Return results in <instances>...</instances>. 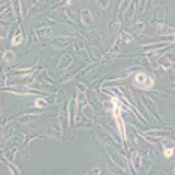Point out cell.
<instances>
[{"label":"cell","instance_id":"cell-1","mask_svg":"<svg viewBox=\"0 0 175 175\" xmlns=\"http://www.w3.org/2000/svg\"><path fill=\"white\" fill-rule=\"evenodd\" d=\"M133 82H135V85L138 87V89H144V90H148V89H151V87L154 85V79H153V76H148L144 72L135 73Z\"/></svg>","mask_w":175,"mask_h":175},{"label":"cell","instance_id":"cell-2","mask_svg":"<svg viewBox=\"0 0 175 175\" xmlns=\"http://www.w3.org/2000/svg\"><path fill=\"white\" fill-rule=\"evenodd\" d=\"M35 105H36L37 108H47V100L42 99V97H39V99H36Z\"/></svg>","mask_w":175,"mask_h":175},{"label":"cell","instance_id":"cell-3","mask_svg":"<svg viewBox=\"0 0 175 175\" xmlns=\"http://www.w3.org/2000/svg\"><path fill=\"white\" fill-rule=\"evenodd\" d=\"M174 156V147H165V157H168V159H171Z\"/></svg>","mask_w":175,"mask_h":175},{"label":"cell","instance_id":"cell-4","mask_svg":"<svg viewBox=\"0 0 175 175\" xmlns=\"http://www.w3.org/2000/svg\"><path fill=\"white\" fill-rule=\"evenodd\" d=\"M14 57H15V54H14L12 51H8V53H5V57H3V58H5L6 61H11V60H14Z\"/></svg>","mask_w":175,"mask_h":175},{"label":"cell","instance_id":"cell-5","mask_svg":"<svg viewBox=\"0 0 175 175\" xmlns=\"http://www.w3.org/2000/svg\"><path fill=\"white\" fill-rule=\"evenodd\" d=\"M21 40H23V36H21V35H17V36L12 39V45H14V47H15V45H18V43H19Z\"/></svg>","mask_w":175,"mask_h":175},{"label":"cell","instance_id":"cell-6","mask_svg":"<svg viewBox=\"0 0 175 175\" xmlns=\"http://www.w3.org/2000/svg\"><path fill=\"white\" fill-rule=\"evenodd\" d=\"M174 42H175V33H174Z\"/></svg>","mask_w":175,"mask_h":175},{"label":"cell","instance_id":"cell-7","mask_svg":"<svg viewBox=\"0 0 175 175\" xmlns=\"http://www.w3.org/2000/svg\"><path fill=\"white\" fill-rule=\"evenodd\" d=\"M174 172H175V169H174Z\"/></svg>","mask_w":175,"mask_h":175}]
</instances>
